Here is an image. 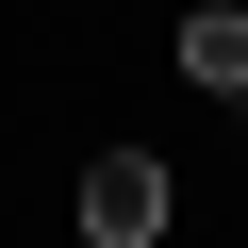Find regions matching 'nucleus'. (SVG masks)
Instances as JSON below:
<instances>
[{"label":"nucleus","mask_w":248,"mask_h":248,"mask_svg":"<svg viewBox=\"0 0 248 248\" xmlns=\"http://www.w3.org/2000/svg\"><path fill=\"white\" fill-rule=\"evenodd\" d=\"M83 232H99V248H149V232H166V166H149V149H99V166H83Z\"/></svg>","instance_id":"nucleus-1"},{"label":"nucleus","mask_w":248,"mask_h":248,"mask_svg":"<svg viewBox=\"0 0 248 248\" xmlns=\"http://www.w3.org/2000/svg\"><path fill=\"white\" fill-rule=\"evenodd\" d=\"M182 83L248 99V0H199V17H182Z\"/></svg>","instance_id":"nucleus-2"}]
</instances>
